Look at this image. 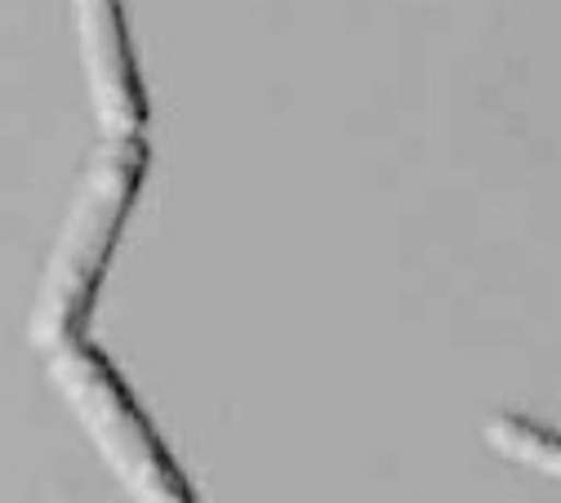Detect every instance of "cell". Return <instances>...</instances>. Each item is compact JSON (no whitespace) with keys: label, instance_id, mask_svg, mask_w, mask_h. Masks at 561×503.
Returning <instances> with one entry per match:
<instances>
[{"label":"cell","instance_id":"cell-4","mask_svg":"<svg viewBox=\"0 0 561 503\" xmlns=\"http://www.w3.org/2000/svg\"><path fill=\"white\" fill-rule=\"evenodd\" d=\"M481 442L495 450L504 464H517L535 477H552L561 481V433L530 414L517 410H500L481 423Z\"/></svg>","mask_w":561,"mask_h":503},{"label":"cell","instance_id":"cell-1","mask_svg":"<svg viewBox=\"0 0 561 503\" xmlns=\"http://www.w3.org/2000/svg\"><path fill=\"white\" fill-rule=\"evenodd\" d=\"M148 170H152L148 138H103L90 152L27 312V339L36 347L58 352L85 339V325L94 317L107 267L121 250L138 192L148 183Z\"/></svg>","mask_w":561,"mask_h":503},{"label":"cell","instance_id":"cell-3","mask_svg":"<svg viewBox=\"0 0 561 503\" xmlns=\"http://www.w3.org/2000/svg\"><path fill=\"white\" fill-rule=\"evenodd\" d=\"M72 14H77V54L85 71V90L103 138H144L152 121V103L134 62L125 10L116 0H81Z\"/></svg>","mask_w":561,"mask_h":503},{"label":"cell","instance_id":"cell-2","mask_svg":"<svg viewBox=\"0 0 561 503\" xmlns=\"http://www.w3.org/2000/svg\"><path fill=\"white\" fill-rule=\"evenodd\" d=\"M49 384L90 437L103 468L129 494V503H196L183 464L161 442L157 423L138 405L112 356L90 339L49 352Z\"/></svg>","mask_w":561,"mask_h":503}]
</instances>
